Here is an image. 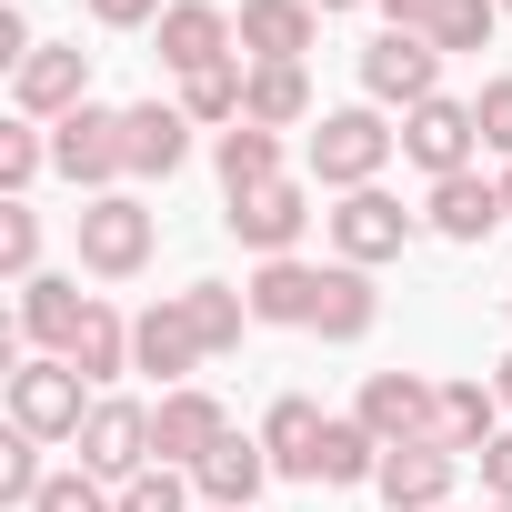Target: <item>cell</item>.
Instances as JSON below:
<instances>
[{"mask_svg":"<svg viewBox=\"0 0 512 512\" xmlns=\"http://www.w3.org/2000/svg\"><path fill=\"white\" fill-rule=\"evenodd\" d=\"M322 11L312 0H241V61H312Z\"/></svg>","mask_w":512,"mask_h":512,"instance_id":"17","label":"cell"},{"mask_svg":"<svg viewBox=\"0 0 512 512\" xmlns=\"http://www.w3.org/2000/svg\"><path fill=\"white\" fill-rule=\"evenodd\" d=\"M492 432H502V392H492V382H442L432 442H442V452H462V462H482V452H492Z\"/></svg>","mask_w":512,"mask_h":512,"instance_id":"21","label":"cell"},{"mask_svg":"<svg viewBox=\"0 0 512 512\" xmlns=\"http://www.w3.org/2000/svg\"><path fill=\"white\" fill-rule=\"evenodd\" d=\"M362 91H372L382 111H422V101L442 91V51H432L422 31H382V41H362Z\"/></svg>","mask_w":512,"mask_h":512,"instance_id":"9","label":"cell"},{"mask_svg":"<svg viewBox=\"0 0 512 512\" xmlns=\"http://www.w3.org/2000/svg\"><path fill=\"white\" fill-rule=\"evenodd\" d=\"M392 151H402V131L382 121V101L322 111V131H312V181H322V191H372V181L392 171Z\"/></svg>","mask_w":512,"mask_h":512,"instance_id":"1","label":"cell"},{"mask_svg":"<svg viewBox=\"0 0 512 512\" xmlns=\"http://www.w3.org/2000/svg\"><path fill=\"white\" fill-rule=\"evenodd\" d=\"M241 121H262V131H292V121H312V71H302V61H251Z\"/></svg>","mask_w":512,"mask_h":512,"instance_id":"25","label":"cell"},{"mask_svg":"<svg viewBox=\"0 0 512 512\" xmlns=\"http://www.w3.org/2000/svg\"><path fill=\"white\" fill-rule=\"evenodd\" d=\"M492 392H502V412H512V352H502V362H492Z\"/></svg>","mask_w":512,"mask_h":512,"instance_id":"41","label":"cell"},{"mask_svg":"<svg viewBox=\"0 0 512 512\" xmlns=\"http://www.w3.org/2000/svg\"><path fill=\"white\" fill-rule=\"evenodd\" d=\"M151 241H161L151 201H131V191L81 201V272H91V282H131V272H151Z\"/></svg>","mask_w":512,"mask_h":512,"instance_id":"3","label":"cell"},{"mask_svg":"<svg viewBox=\"0 0 512 512\" xmlns=\"http://www.w3.org/2000/svg\"><path fill=\"white\" fill-rule=\"evenodd\" d=\"M221 442H231V412H221L201 382H181V392H161V402H151V452H161L171 472H201Z\"/></svg>","mask_w":512,"mask_h":512,"instance_id":"13","label":"cell"},{"mask_svg":"<svg viewBox=\"0 0 512 512\" xmlns=\"http://www.w3.org/2000/svg\"><path fill=\"white\" fill-rule=\"evenodd\" d=\"M41 482H51V472H41V442H31V432H11V442H0V502H21V512H31V502H41Z\"/></svg>","mask_w":512,"mask_h":512,"instance_id":"35","label":"cell"},{"mask_svg":"<svg viewBox=\"0 0 512 512\" xmlns=\"http://www.w3.org/2000/svg\"><path fill=\"white\" fill-rule=\"evenodd\" d=\"M241 292H251V322H292V332H312V312H322V272L302 262V251H292V262H262Z\"/></svg>","mask_w":512,"mask_h":512,"instance_id":"24","label":"cell"},{"mask_svg":"<svg viewBox=\"0 0 512 512\" xmlns=\"http://www.w3.org/2000/svg\"><path fill=\"white\" fill-rule=\"evenodd\" d=\"M191 492H201L191 472H171V462H151L141 482H121V512H191Z\"/></svg>","mask_w":512,"mask_h":512,"instance_id":"34","label":"cell"},{"mask_svg":"<svg viewBox=\"0 0 512 512\" xmlns=\"http://www.w3.org/2000/svg\"><path fill=\"white\" fill-rule=\"evenodd\" d=\"M502 11H512V0H502Z\"/></svg>","mask_w":512,"mask_h":512,"instance_id":"47","label":"cell"},{"mask_svg":"<svg viewBox=\"0 0 512 512\" xmlns=\"http://www.w3.org/2000/svg\"><path fill=\"white\" fill-rule=\"evenodd\" d=\"M312 11H322V21H332V11H362V0H312Z\"/></svg>","mask_w":512,"mask_h":512,"instance_id":"42","label":"cell"},{"mask_svg":"<svg viewBox=\"0 0 512 512\" xmlns=\"http://www.w3.org/2000/svg\"><path fill=\"white\" fill-rule=\"evenodd\" d=\"M201 502H221V512H251V502H262V482H272V452H262V432H231L201 472Z\"/></svg>","mask_w":512,"mask_h":512,"instance_id":"23","label":"cell"},{"mask_svg":"<svg viewBox=\"0 0 512 512\" xmlns=\"http://www.w3.org/2000/svg\"><path fill=\"white\" fill-rule=\"evenodd\" d=\"M51 171L81 191V201H101V191H121L131 181V161H121V111H101V101H81L71 121H51Z\"/></svg>","mask_w":512,"mask_h":512,"instance_id":"4","label":"cell"},{"mask_svg":"<svg viewBox=\"0 0 512 512\" xmlns=\"http://www.w3.org/2000/svg\"><path fill=\"white\" fill-rule=\"evenodd\" d=\"M121 161H131V181H171L191 161V111L181 101H131L121 111Z\"/></svg>","mask_w":512,"mask_h":512,"instance_id":"15","label":"cell"},{"mask_svg":"<svg viewBox=\"0 0 512 512\" xmlns=\"http://www.w3.org/2000/svg\"><path fill=\"white\" fill-rule=\"evenodd\" d=\"M452 482H462V452H442V442H402V452H382V472H372V492H382L392 512H442Z\"/></svg>","mask_w":512,"mask_h":512,"instance_id":"16","label":"cell"},{"mask_svg":"<svg viewBox=\"0 0 512 512\" xmlns=\"http://www.w3.org/2000/svg\"><path fill=\"white\" fill-rule=\"evenodd\" d=\"M502 211H512V161H502Z\"/></svg>","mask_w":512,"mask_h":512,"instance_id":"43","label":"cell"},{"mask_svg":"<svg viewBox=\"0 0 512 512\" xmlns=\"http://www.w3.org/2000/svg\"><path fill=\"white\" fill-rule=\"evenodd\" d=\"M61 362H71V372H81L91 392H111V382L131 372V322H121L111 302H91V322H81V342H71Z\"/></svg>","mask_w":512,"mask_h":512,"instance_id":"27","label":"cell"},{"mask_svg":"<svg viewBox=\"0 0 512 512\" xmlns=\"http://www.w3.org/2000/svg\"><path fill=\"white\" fill-rule=\"evenodd\" d=\"M432 412H442V382H422V372H372V382H362V402H352V422H362L382 452L432 442Z\"/></svg>","mask_w":512,"mask_h":512,"instance_id":"12","label":"cell"},{"mask_svg":"<svg viewBox=\"0 0 512 512\" xmlns=\"http://www.w3.org/2000/svg\"><path fill=\"white\" fill-rule=\"evenodd\" d=\"M11 101H21V121H41V131L71 121V111L91 101V51H81V41H41V51L11 71Z\"/></svg>","mask_w":512,"mask_h":512,"instance_id":"10","label":"cell"},{"mask_svg":"<svg viewBox=\"0 0 512 512\" xmlns=\"http://www.w3.org/2000/svg\"><path fill=\"white\" fill-rule=\"evenodd\" d=\"M472 121H482V151H492V161H512V71H502V81H482Z\"/></svg>","mask_w":512,"mask_h":512,"instance_id":"37","label":"cell"},{"mask_svg":"<svg viewBox=\"0 0 512 512\" xmlns=\"http://www.w3.org/2000/svg\"><path fill=\"white\" fill-rule=\"evenodd\" d=\"M502 312H512V292H502Z\"/></svg>","mask_w":512,"mask_h":512,"instance_id":"44","label":"cell"},{"mask_svg":"<svg viewBox=\"0 0 512 512\" xmlns=\"http://www.w3.org/2000/svg\"><path fill=\"white\" fill-rule=\"evenodd\" d=\"M492 512H512V502H492Z\"/></svg>","mask_w":512,"mask_h":512,"instance_id":"46","label":"cell"},{"mask_svg":"<svg viewBox=\"0 0 512 512\" xmlns=\"http://www.w3.org/2000/svg\"><path fill=\"white\" fill-rule=\"evenodd\" d=\"M372 312H382L372 272H352V262H322V312H312V332H322V342H362V332H372Z\"/></svg>","mask_w":512,"mask_h":512,"instance_id":"26","label":"cell"},{"mask_svg":"<svg viewBox=\"0 0 512 512\" xmlns=\"http://www.w3.org/2000/svg\"><path fill=\"white\" fill-rule=\"evenodd\" d=\"M151 462H161V452H151V412H141V402H121V392H101V402H91V422H81V472L121 492V482H141Z\"/></svg>","mask_w":512,"mask_h":512,"instance_id":"6","label":"cell"},{"mask_svg":"<svg viewBox=\"0 0 512 512\" xmlns=\"http://www.w3.org/2000/svg\"><path fill=\"white\" fill-rule=\"evenodd\" d=\"M482 492L512 502V432H492V452H482Z\"/></svg>","mask_w":512,"mask_h":512,"instance_id":"39","label":"cell"},{"mask_svg":"<svg viewBox=\"0 0 512 512\" xmlns=\"http://www.w3.org/2000/svg\"><path fill=\"white\" fill-rule=\"evenodd\" d=\"M0 272H11V282H41V211H31V201H0Z\"/></svg>","mask_w":512,"mask_h":512,"instance_id":"33","label":"cell"},{"mask_svg":"<svg viewBox=\"0 0 512 512\" xmlns=\"http://www.w3.org/2000/svg\"><path fill=\"white\" fill-rule=\"evenodd\" d=\"M241 91H251V61H221V71L181 81V111H191V131H231V121H241Z\"/></svg>","mask_w":512,"mask_h":512,"instance_id":"29","label":"cell"},{"mask_svg":"<svg viewBox=\"0 0 512 512\" xmlns=\"http://www.w3.org/2000/svg\"><path fill=\"white\" fill-rule=\"evenodd\" d=\"M422 221H432L442 241H492L512 211H502V181H482V171H452V181H432Z\"/></svg>","mask_w":512,"mask_h":512,"instance_id":"18","label":"cell"},{"mask_svg":"<svg viewBox=\"0 0 512 512\" xmlns=\"http://www.w3.org/2000/svg\"><path fill=\"white\" fill-rule=\"evenodd\" d=\"M31 512H121V492H111V482H91V472H51Z\"/></svg>","mask_w":512,"mask_h":512,"instance_id":"36","label":"cell"},{"mask_svg":"<svg viewBox=\"0 0 512 512\" xmlns=\"http://www.w3.org/2000/svg\"><path fill=\"white\" fill-rule=\"evenodd\" d=\"M372 472H382V442H372L362 422H332V432H322V472H312V482L352 492V482H372Z\"/></svg>","mask_w":512,"mask_h":512,"instance_id":"31","label":"cell"},{"mask_svg":"<svg viewBox=\"0 0 512 512\" xmlns=\"http://www.w3.org/2000/svg\"><path fill=\"white\" fill-rule=\"evenodd\" d=\"M382 11H392V31H422V41H432V21L452 11V0H382Z\"/></svg>","mask_w":512,"mask_h":512,"instance_id":"40","label":"cell"},{"mask_svg":"<svg viewBox=\"0 0 512 512\" xmlns=\"http://www.w3.org/2000/svg\"><path fill=\"white\" fill-rule=\"evenodd\" d=\"M211 171H221V201H241V191L282 181V131H262V121H231V131H211Z\"/></svg>","mask_w":512,"mask_h":512,"instance_id":"22","label":"cell"},{"mask_svg":"<svg viewBox=\"0 0 512 512\" xmlns=\"http://www.w3.org/2000/svg\"><path fill=\"white\" fill-rule=\"evenodd\" d=\"M41 171H51V131L41 121H0V201H31Z\"/></svg>","mask_w":512,"mask_h":512,"instance_id":"30","label":"cell"},{"mask_svg":"<svg viewBox=\"0 0 512 512\" xmlns=\"http://www.w3.org/2000/svg\"><path fill=\"white\" fill-rule=\"evenodd\" d=\"M81 322H91V292H81L71 272L21 282V342H31V352H71V342H81Z\"/></svg>","mask_w":512,"mask_h":512,"instance_id":"19","label":"cell"},{"mask_svg":"<svg viewBox=\"0 0 512 512\" xmlns=\"http://www.w3.org/2000/svg\"><path fill=\"white\" fill-rule=\"evenodd\" d=\"M201 512H221V502H201Z\"/></svg>","mask_w":512,"mask_h":512,"instance_id":"45","label":"cell"},{"mask_svg":"<svg viewBox=\"0 0 512 512\" xmlns=\"http://www.w3.org/2000/svg\"><path fill=\"white\" fill-rule=\"evenodd\" d=\"M81 11L101 21V31H141V21H161L171 0H81Z\"/></svg>","mask_w":512,"mask_h":512,"instance_id":"38","label":"cell"},{"mask_svg":"<svg viewBox=\"0 0 512 512\" xmlns=\"http://www.w3.org/2000/svg\"><path fill=\"white\" fill-rule=\"evenodd\" d=\"M322 432H332V412L302 402V392H282V402L262 412V452H272V472H282V482H312V472H322Z\"/></svg>","mask_w":512,"mask_h":512,"instance_id":"20","label":"cell"},{"mask_svg":"<svg viewBox=\"0 0 512 512\" xmlns=\"http://www.w3.org/2000/svg\"><path fill=\"white\" fill-rule=\"evenodd\" d=\"M91 382L61 362V352H31V362H11V432H31V442H81V422H91Z\"/></svg>","mask_w":512,"mask_h":512,"instance_id":"2","label":"cell"},{"mask_svg":"<svg viewBox=\"0 0 512 512\" xmlns=\"http://www.w3.org/2000/svg\"><path fill=\"white\" fill-rule=\"evenodd\" d=\"M412 231H422V211H402L382 181H372V191H342V211H332V251H342L352 272L402 262V251H412Z\"/></svg>","mask_w":512,"mask_h":512,"instance_id":"5","label":"cell"},{"mask_svg":"<svg viewBox=\"0 0 512 512\" xmlns=\"http://www.w3.org/2000/svg\"><path fill=\"white\" fill-rule=\"evenodd\" d=\"M492 31H502V0H452V11L432 21V51L452 61V51H492Z\"/></svg>","mask_w":512,"mask_h":512,"instance_id":"32","label":"cell"},{"mask_svg":"<svg viewBox=\"0 0 512 512\" xmlns=\"http://www.w3.org/2000/svg\"><path fill=\"white\" fill-rule=\"evenodd\" d=\"M151 41H161V71H171V81H201V71L241 61V51H231V41H241V21L221 11V0H171V11L151 21Z\"/></svg>","mask_w":512,"mask_h":512,"instance_id":"8","label":"cell"},{"mask_svg":"<svg viewBox=\"0 0 512 512\" xmlns=\"http://www.w3.org/2000/svg\"><path fill=\"white\" fill-rule=\"evenodd\" d=\"M442 512H452V502H442Z\"/></svg>","mask_w":512,"mask_h":512,"instance_id":"48","label":"cell"},{"mask_svg":"<svg viewBox=\"0 0 512 512\" xmlns=\"http://www.w3.org/2000/svg\"><path fill=\"white\" fill-rule=\"evenodd\" d=\"M201 362H211V352H201V332H191V302H181V292H161V302L131 322V372H151L161 392H181Z\"/></svg>","mask_w":512,"mask_h":512,"instance_id":"14","label":"cell"},{"mask_svg":"<svg viewBox=\"0 0 512 512\" xmlns=\"http://www.w3.org/2000/svg\"><path fill=\"white\" fill-rule=\"evenodd\" d=\"M181 302H191V332H201V352H211V362H221V352H241V332H251V292H231V282H191Z\"/></svg>","mask_w":512,"mask_h":512,"instance_id":"28","label":"cell"},{"mask_svg":"<svg viewBox=\"0 0 512 512\" xmlns=\"http://www.w3.org/2000/svg\"><path fill=\"white\" fill-rule=\"evenodd\" d=\"M221 221H231V241H241V251H262V262H292L302 231H312V181H292V171H282V181H262V191H241Z\"/></svg>","mask_w":512,"mask_h":512,"instance_id":"7","label":"cell"},{"mask_svg":"<svg viewBox=\"0 0 512 512\" xmlns=\"http://www.w3.org/2000/svg\"><path fill=\"white\" fill-rule=\"evenodd\" d=\"M472 151H482V121H472V101L432 91L422 111H402V161H412V171L452 181V171H472Z\"/></svg>","mask_w":512,"mask_h":512,"instance_id":"11","label":"cell"}]
</instances>
